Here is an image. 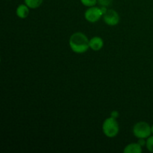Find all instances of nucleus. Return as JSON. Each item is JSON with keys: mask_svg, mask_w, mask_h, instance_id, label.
I'll list each match as a JSON object with an SVG mask.
<instances>
[{"mask_svg": "<svg viewBox=\"0 0 153 153\" xmlns=\"http://www.w3.org/2000/svg\"><path fill=\"white\" fill-rule=\"evenodd\" d=\"M80 1L84 6L90 7L95 6L96 4L98 2V0H80Z\"/></svg>", "mask_w": 153, "mask_h": 153, "instance_id": "obj_10", "label": "nucleus"}, {"mask_svg": "<svg viewBox=\"0 0 153 153\" xmlns=\"http://www.w3.org/2000/svg\"><path fill=\"white\" fill-rule=\"evenodd\" d=\"M89 46L92 50L100 51L104 46V41L100 37H94L90 40Z\"/></svg>", "mask_w": 153, "mask_h": 153, "instance_id": "obj_6", "label": "nucleus"}, {"mask_svg": "<svg viewBox=\"0 0 153 153\" xmlns=\"http://www.w3.org/2000/svg\"><path fill=\"white\" fill-rule=\"evenodd\" d=\"M103 16V13L101 10V7H88L85 12V18L87 21L94 23L100 19V18Z\"/></svg>", "mask_w": 153, "mask_h": 153, "instance_id": "obj_4", "label": "nucleus"}, {"mask_svg": "<svg viewBox=\"0 0 153 153\" xmlns=\"http://www.w3.org/2000/svg\"><path fill=\"white\" fill-rule=\"evenodd\" d=\"M124 153H141L142 146L138 143H132L128 144L123 149Z\"/></svg>", "mask_w": 153, "mask_h": 153, "instance_id": "obj_8", "label": "nucleus"}, {"mask_svg": "<svg viewBox=\"0 0 153 153\" xmlns=\"http://www.w3.org/2000/svg\"><path fill=\"white\" fill-rule=\"evenodd\" d=\"M90 40L82 32H75L70 36L69 40L70 47L75 53L82 54L86 52L90 48Z\"/></svg>", "mask_w": 153, "mask_h": 153, "instance_id": "obj_1", "label": "nucleus"}, {"mask_svg": "<svg viewBox=\"0 0 153 153\" xmlns=\"http://www.w3.org/2000/svg\"><path fill=\"white\" fill-rule=\"evenodd\" d=\"M132 131L134 137L138 139L148 138L152 134L151 126L145 121H140L134 124Z\"/></svg>", "mask_w": 153, "mask_h": 153, "instance_id": "obj_3", "label": "nucleus"}, {"mask_svg": "<svg viewBox=\"0 0 153 153\" xmlns=\"http://www.w3.org/2000/svg\"><path fill=\"white\" fill-rule=\"evenodd\" d=\"M43 0H24V3L31 9H35L40 7Z\"/></svg>", "mask_w": 153, "mask_h": 153, "instance_id": "obj_9", "label": "nucleus"}, {"mask_svg": "<svg viewBox=\"0 0 153 153\" xmlns=\"http://www.w3.org/2000/svg\"><path fill=\"white\" fill-rule=\"evenodd\" d=\"M103 20L107 25L114 26L119 23L120 16L119 13L113 9H109L103 15Z\"/></svg>", "mask_w": 153, "mask_h": 153, "instance_id": "obj_5", "label": "nucleus"}, {"mask_svg": "<svg viewBox=\"0 0 153 153\" xmlns=\"http://www.w3.org/2000/svg\"><path fill=\"white\" fill-rule=\"evenodd\" d=\"M30 7L25 4H19L16 10V14L20 19H25L29 15Z\"/></svg>", "mask_w": 153, "mask_h": 153, "instance_id": "obj_7", "label": "nucleus"}, {"mask_svg": "<svg viewBox=\"0 0 153 153\" xmlns=\"http://www.w3.org/2000/svg\"><path fill=\"white\" fill-rule=\"evenodd\" d=\"M7 1H10V0H7Z\"/></svg>", "mask_w": 153, "mask_h": 153, "instance_id": "obj_16", "label": "nucleus"}, {"mask_svg": "<svg viewBox=\"0 0 153 153\" xmlns=\"http://www.w3.org/2000/svg\"><path fill=\"white\" fill-rule=\"evenodd\" d=\"M118 116H119V113H118V111H111V117H112L114 118H117Z\"/></svg>", "mask_w": 153, "mask_h": 153, "instance_id": "obj_13", "label": "nucleus"}, {"mask_svg": "<svg viewBox=\"0 0 153 153\" xmlns=\"http://www.w3.org/2000/svg\"><path fill=\"white\" fill-rule=\"evenodd\" d=\"M146 149H147V150L149 152L153 153V135L149 136L147 138L146 143Z\"/></svg>", "mask_w": 153, "mask_h": 153, "instance_id": "obj_11", "label": "nucleus"}, {"mask_svg": "<svg viewBox=\"0 0 153 153\" xmlns=\"http://www.w3.org/2000/svg\"><path fill=\"white\" fill-rule=\"evenodd\" d=\"M146 141H145L144 139H143V138L139 139L138 143H139V144H140L141 146H144V145H146Z\"/></svg>", "mask_w": 153, "mask_h": 153, "instance_id": "obj_14", "label": "nucleus"}, {"mask_svg": "<svg viewBox=\"0 0 153 153\" xmlns=\"http://www.w3.org/2000/svg\"><path fill=\"white\" fill-rule=\"evenodd\" d=\"M112 0H98V3L101 6H105V7H108L110 5L111 3Z\"/></svg>", "mask_w": 153, "mask_h": 153, "instance_id": "obj_12", "label": "nucleus"}, {"mask_svg": "<svg viewBox=\"0 0 153 153\" xmlns=\"http://www.w3.org/2000/svg\"><path fill=\"white\" fill-rule=\"evenodd\" d=\"M151 129H152V134H153V125L151 126Z\"/></svg>", "mask_w": 153, "mask_h": 153, "instance_id": "obj_15", "label": "nucleus"}, {"mask_svg": "<svg viewBox=\"0 0 153 153\" xmlns=\"http://www.w3.org/2000/svg\"><path fill=\"white\" fill-rule=\"evenodd\" d=\"M120 131V127L116 118L112 117L107 118L102 123V131L106 137L109 138L116 137Z\"/></svg>", "mask_w": 153, "mask_h": 153, "instance_id": "obj_2", "label": "nucleus"}]
</instances>
